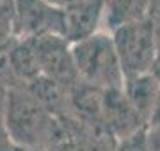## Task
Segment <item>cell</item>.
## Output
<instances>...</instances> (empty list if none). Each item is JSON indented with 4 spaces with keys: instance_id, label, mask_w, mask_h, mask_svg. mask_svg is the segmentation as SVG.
I'll return each instance as SVG.
<instances>
[{
    "instance_id": "13",
    "label": "cell",
    "mask_w": 160,
    "mask_h": 151,
    "mask_svg": "<svg viewBox=\"0 0 160 151\" xmlns=\"http://www.w3.org/2000/svg\"><path fill=\"white\" fill-rule=\"evenodd\" d=\"M0 151H16V148L12 146V142L7 139L6 135L0 137Z\"/></svg>"
},
{
    "instance_id": "1",
    "label": "cell",
    "mask_w": 160,
    "mask_h": 151,
    "mask_svg": "<svg viewBox=\"0 0 160 151\" xmlns=\"http://www.w3.org/2000/svg\"><path fill=\"white\" fill-rule=\"evenodd\" d=\"M4 132L16 151H50L68 137L62 123L52 116L27 87L9 89Z\"/></svg>"
},
{
    "instance_id": "14",
    "label": "cell",
    "mask_w": 160,
    "mask_h": 151,
    "mask_svg": "<svg viewBox=\"0 0 160 151\" xmlns=\"http://www.w3.org/2000/svg\"><path fill=\"white\" fill-rule=\"evenodd\" d=\"M155 23V41H157V50L160 52V20H153Z\"/></svg>"
},
{
    "instance_id": "2",
    "label": "cell",
    "mask_w": 160,
    "mask_h": 151,
    "mask_svg": "<svg viewBox=\"0 0 160 151\" xmlns=\"http://www.w3.org/2000/svg\"><path fill=\"white\" fill-rule=\"evenodd\" d=\"M71 55L78 82L102 91L123 89L125 75L110 32L100 30L86 39L71 43Z\"/></svg>"
},
{
    "instance_id": "7",
    "label": "cell",
    "mask_w": 160,
    "mask_h": 151,
    "mask_svg": "<svg viewBox=\"0 0 160 151\" xmlns=\"http://www.w3.org/2000/svg\"><path fill=\"white\" fill-rule=\"evenodd\" d=\"M151 0H103V30L112 32L123 25L149 16Z\"/></svg>"
},
{
    "instance_id": "6",
    "label": "cell",
    "mask_w": 160,
    "mask_h": 151,
    "mask_svg": "<svg viewBox=\"0 0 160 151\" xmlns=\"http://www.w3.org/2000/svg\"><path fill=\"white\" fill-rule=\"evenodd\" d=\"M103 30V0H73L64 7V39L77 43Z\"/></svg>"
},
{
    "instance_id": "17",
    "label": "cell",
    "mask_w": 160,
    "mask_h": 151,
    "mask_svg": "<svg viewBox=\"0 0 160 151\" xmlns=\"http://www.w3.org/2000/svg\"><path fill=\"white\" fill-rule=\"evenodd\" d=\"M157 2H158V0H151V6H153V4H157Z\"/></svg>"
},
{
    "instance_id": "4",
    "label": "cell",
    "mask_w": 160,
    "mask_h": 151,
    "mask_svg": "<svg viewBox=\"0 0 160 151\" xmlns=\"http://www.w3.org/2000/svg\"><path fill=\"white\" fill-rule=\"evenodd\" d=\"M46 36L64 37V9L46 0H14V37L38 39Z\"/></svg>"
},
{
    "instance_id": "10",
    "label": "cell",
    "mask_w": 160,
    "mask_h": 151,
    "mask_svg": "<svg viewBox=\"0 0 160 151\" xmlns=\"http://www.w3.org/2000/svg\"><path fill=\"white\" fill-rule=\"evenodd\" d=\"M157 128H160V91L155 98L151 114L148 117V130H157Z\"/></svg>"
},
{
    "instance_id": "8",
    "label": "cell",
    "mask_w": 160,
    "mask_h": 151,
    "mask_svg": "<svg viewBox=\"0 0 160 151\" xmlns=\"http://www.w3.org/2000/svg\"><path fill=\"white\" fill-rule=\"evenodd\" d=\"M158 91L160 87L148 73L141 76L125 78V84H123V93H125L128 103L133 109V112L137 114L139 119L146 124V128H148V117L151 114Z\"/></svg>"
},
{
    "instance_id": "9",
    "label": "cell",
    "mask_w": 160,
    "mask_h": 151,
    "mask_svg": "<svg viewBox=\"0 0 160 151\" xmlns=\"http://www.w3.org/2000/svg\"><path fill=\"white\" fill-rule=\"evenodd\" d=\"M114 151H153L148 139V128H141L123 139H118Z\"/></svg>"
},
{
    "instance_id": "3",
    "label": "cell",
    "mask_w": 160,
    "mask_h": 151,
    "mask_svg": "<svg viewBox=\"0 0 160 151\" xmlns=\"http://www.w3.org/2000/svg\"><path fill=\"white\" fill-rule=\"evenodd\" d=\"M125 78L146 75L157 57L155 23L151 18H144L133 23L123 25L110 32Z\"/></svg>"
},
{
    "instance_id": "5",
    "label": "cell",
    "mask_w": 160,
    "mask_h": 151,
    "mask_svg": "<svg viewBox=\"0 0 160 151\" xmlns=\"http://www.w3.org/2000/svg\"><path fill=\"white\" fill-rule=\"evenodd\" d=\"M32 41H34L41 76L50 78L68 89L78 84V75L73 62L69 41H66L62 36H46Z\"/></svg>"
},
{
    "instance_id": "11",
    "label": "cell",
    "mask_w": 160,
    "mask_h": 151,
    "mask_svg": "<svg viewBox=\"0 0 160 151\" xmlns=\"http://www.w3.org/2000/svg\"><path fill=\"white\" fill-rule=\"evenodd\" d=\"M148 75L157 82V85L160 87V52L157 53V57L153 59V62H151V68H149Z\"/></svg>"
},
{
    "instance_id": "15",
    "label": "cell",
    "mask_w": 160,
    "mask_h": 151,
    "mask_svg": "<svg viewBox=\"0 0 160 151\" xmlns=\"http://www.w3.org/2000/svg\"><path fill=\"white\" fill-rule=\"evenodd\" d=\"M48 4H52V6H55V7H61V9H64L66 6H69L73 0H46Z\"/></svg>"
},
{
    "instance_id": "12",
    "label": "cell",
    "mask_w": 160,
    "mask_h": 151,
    "mask_svg": "<svg viewBox=\"0 0 160 151\" xmlns=\"http://www.w3.org/2000/svg\"><path fill=\"white\" fill-rule=\"evenodd\" d=\"M7 94H9V89L0 82V117L4 119V112H6V103H7Z\"/></svg>"
},
{
    "instance_id": "16",
    "label": "cell",
    "mask_w": 160,
    "mask_h": 151,
    "mask_svg": "<svg viewBox=\"0 0 160 151\" xmlns=\"http://www.w3.org/2000/svg\"><path fill=\"white\" fill-rule=\"evenodd\" d=\"M2 135H6V132H4V119L0 117V137H2Z\"/></svg>"
}]
</instances>
